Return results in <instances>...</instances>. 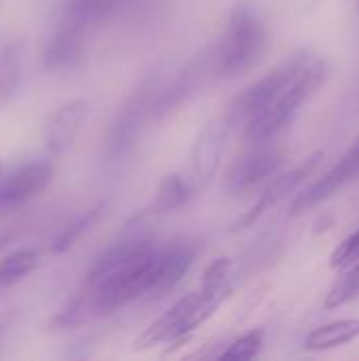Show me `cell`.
I'll list each match as a JSON object with an SVG mask.
<instances>
[{
	"mask_svg": "<svg viewBox=\"0 0 359 361\" xmlns=\"http://www.w3.org/2000/svg\"><path fill=\"white\" fill-rule=\"evenodd\" d=\"M326 76V61L320 57H311L296 74V78L286 87V91L262 114L248 123V137L252 142H267L281 129H286L300 112V108L324 87Z\"/></svg>",
	"mask_w": 359,
	"mask_h": 361,
	"instance_id": "7a4b0ae2",
	"label": "cell"
},
{
	"mask_svg": "<svg viewBox=\"0 0 359 361\" xmlns=\"http://www.w3.org/2000/svg\"><path fill=\"white\" fill-rule=\"evenodd\" d=\"M224 300L226 298L207 296L199 290L193 294H186L169 311H165L152 326H148L146 332L135 341V345L140 349H148V347L163 345V343H180L188 338L193 330L205 324Z\"/></svg>",
	"mask_w": 359,
	"mask_h": 361,
	"instance_id": "5b68a950",
	"label": "cell"
},
{
	"mask_svg": "<svg viewBox=\"0 0 359 361\" xmlns=\"http://www.w3.org/2000/svg\"><path fill=\"white\" fill-rule=\"evenodd\" d=\"M87 30H83L80 25L59 17V21L55 23L47 44H44V53H42V66L49 72H63L74 68L85 51V38H87Z\"/></svg>",
	"mask_w": 359,
	"mask_h": 361,
	"instance_id": "8fae6325",
	"label": "cell"
},
{
	"mask_svg": "<svg viewBox=\"0 0 359 361\" xmlns=\"http://www.w3.org/2000/svg\"><path fill=\"white\" fill-rule=\"evenodd\" d=\"M212 70V53H207L205 57H195L188 66H184V70L176 76V80L161 89V93H157L152 97L150 104V116L152 118H165L169 116L174 110H178L203 82L205 72Z\"/></svg>",
	"mask_w": 359,
	"mask_h": 361,
	"instance_id": "7c38bea8",
	"label": "cell"
},
{
	"mask_svg": "<svg viewBox=\"0 0 359 361\" xmlns=\"http://www.w3.org/2000/svg\"><path fill=\"white\" fill-rule=\"evenodd\" d=\"M38 252L32 247H21L15 250L0 260V290L13 288L19 281H23L36 267H38Z\"/></svg>",
	"mask_w": 359,
	"mask_h": 361,
	"instance_id": "ac0fdd59",
	"label": "cell"
},
{
	"mask_svg": "<svg viewBox=\"0 0 359 361\" xmlns=\"http://www.w3.org/2000/svg\"><path fill=\"white\" fill-rule=\"evenodd\" d=\"M322 157H324V152H315V154H311L309 159H305L298 167H294V169H290V171L277 176L275 180H271V182L264 186V190L260 192L258 201H256L248 212H243V214L235 220L233 231H243V228H250L252 224H256L258 218H260L267 209H271L273 205H277L279 201H284L290 192H294V190H296V188H298V186L317 169Z\"/></svg>",
	"mask_w": 359,
	"mask_h": 361,
	"instance_id": "9c48e42d",
	"label": "cell"
},
{
	"mask_svg": "<svg viewBox=\"0 0 359 361\" xmlns=\"http://www.w3.org/2000/svg\"><path fill=\"white\" fill-rule=\"evenodd\" d=\"M355 338H359V319H336L309 332V336L305 338V349L328 351V349L349 345Z\"/></svg>",
	"mask_w": 359,
	"mask_h": 361,
	"instance_id": "9a60e30c",
	"label": "cell"
},
{
	"mask_svg": "<svg viewBox=\"0 0 359 361\" xmlns=\"http://www.w3.org/2000/svg\"><path fill=\"white\" fill-rule=\"evenodd\" d=\"M104 209H106V203H97V205L89 207L87 212H83L80 216H76L72 222H68V224L57 233V237H55L53 243H51L53 254H63V252H68L72 245H76V241H78L85 233H89V231L99 222Z\"/></svg>",
	"mask_w": 359,
	"mask_h": 361,
	"instance_id": "d6986e66",
	"label": "cell"
},
{
	"mask_svg": "<svg viewBox=\"0 0 359 361\" xmlns=\"http://www.w3.org/2000/svg\"><path fill=\"white\" fill-rule=\"evenodd\" d=\"M2 171H4V169H2V163H0V176H2Z\"/></svg>",
	"mask_w": 359,
	"mask_h": 361,
	"instance_id": "d4e9b609",
	"label": "cell"
},
{
	"mask_svg": "<svg viewBox=\"0 0 359 361\" xmlns=\"http://www.w3.org/2000/svg\"><path fill=\"white\" fill-rule=\"evenodd\" d=\"M309 49H298L290 53L284 61H279L273 70H269L262 78L245 87L231 104L226 116L233 125L237 123H250L258 114H262L284 91L286 87L296 78V74L303 70V66L311 59Z\"/></svg>",
	"mask_w": 359,
	"mask_h": 361,
	"instance_id": "3957f363",
	"label": "cell"
},
{
	"mask_svg": "<svg viewBox=\"0 0 359 361\" xmlns=\"http://www.w3.org/2000/svg\"><path fill=\"white\" fill-rule=\"evenodd\" d=\"M343 271H345L343 277L336 281V286L326 296V302H324L326 309H339V307L359 298V260H355L353 264H349Z\"/></svg>",
	"mask_w": 359,
	"mask_h": 361,
	"instance_id": "44dd1931",
	"label": "cell"
},
{
	"mask_svg": "<svg viewBox=\"0 0 359 361\" xmlns=\"http://www.w3.org/2000/svg\"><path fill=\"white\" fill-rule=\"evenodd\" d=\"M21 63H23V42L11 40L0 49V106L8 102V97L15 93L21 76Z\"/></svg>",
	"mask_w": 359,
	"mask_h": 361,
	"instance_id": "e0dca14e",
	"label": "cell"
},
{
	"mask_svg": "<svg viewBox=\"0 0 359 361\" xmlns=\"http://www.w3.org/2000/svg\"><path fill=\"white\" fill-rule=\"evenodd\" d=\"M355 260H359V228L339 243V247L334 250V254L330 258V264L334 269H347Z\"/></svg>",
	"mask_w": 359,
	"mask_h": 361,
	"instance_id": "603a6c76",
	"label": "cell"
},
{
	"mask_svg": "<svg viewBox=\"0 0 359 361\" xmlns=\"http://www.w3.org/2000/svg\"><path fill=\"white\" fill-rule=\"evenodd\" d=\"M190 195H193V188L180 173H167L159 182V188H157V195L152 199L150 212L152 214H169V212L186 205Z\"/></svg>",
	"mask_w": 359,
	"mask_h": 361,
	"instance_id": "2e32d148",
	"label": "cell"
},
{
	"mask_svg": "<svg viewBox=\"0 0 359 361\" xmlns=\"http://www.w3.org/2000/svg\"><path fill=\"white\" fill-rule=\"evenodd\" d=\"M157 80H159L157 74L144 76L142 82L131 91V95L116 112L104 146V161L108 165H118L133 152L142 127L150 116V104L157 91Z\"/></svg>",
	"mask_w": 359,
	"mask_h": 361,
	"instance_id": "277c9868",
	"label": "cell"
},
{
	"mask_svg": "<svg viewBox=\"0 0 359 361\" xmlns=\"http://www.w3.org/2000/svg\"><path fill=\"white\" fill-rule=\"evenodd\" d=\"M231 269L233 262L231 258H216L203 273L201 279V288L199 292L207 294V296H220V298H229L233 288H231Z\"/></svg>",
	"mask_w": 359,
	"mask_h": 361,
	"instance_id": "ffe728a7",
	"label": "cell"
},
{
	"mask_svg": "<svg viewBox=\"0 0 359 361\" xmlns=\"http://www.w3.org/2000/svg\"><path fill=\"white\" fill-rule=\"evenodd\" d=\"M135 0H66L61 17L91 32L99 23L116 17Z\"/></svg>",
	"mask_w": 359,
	"mask_h": 361,
	"instance_id": "5bb4252c",
	"label": "cell"
},
{
	"mask_svg": "<svg viewBox=\"0 0 359 361\" xmlns=\"http://www.w3.org/2000/svg\"><path fill=\"white\" fill-rule=\"evenodd\" d=\"M89 114V104L85 99H72L63 106H59L44 123L42 140L47 150L57 157L63 154L76 140L85 118Z\"/></svg>",
	"mask_w": 359,
	"mask_h": 361,
	"instance_id": "4fadbf2b",
	"label": "cell"
},
{
	"mask_svg": "<svg viewBox=\"0 0 359 361\" xmlns=\"http://www.w3.org/2000/svg\"><path fill=\"white\" fill-rule=\"evenodd\" d=\"M264 347V330H252L239 338H235L226 351L220 353L222 360H235V361H248L254 360L260 355Z\"/></svg>",
	"mask_w": 359,
	"mask_h": 361,
	"instance_id": "7402d4cb",
	"label": "cell"
},
{
	"mask_svg": "<svg viewBox=\"0 0 359 361\" xmlns=\"http://www.w3.org/2000/svg\"><path fill=\"white\" fill-rule=\"evenodd\" d=\"M358 4H359V0H358Z\"/></svg>",
	"mask_w": 359,
	"mask_h": 361,
	"instance_id": "484cf974",
	"label": "cell"
},
{
	"mask_svg": "<svg viewBox=\"0 0 359 361\" xmlns=\"http://www.w3.org/2000/svg\"><path fill=\"white\" fill-rule=\"evenodd\" d=\"M269 49V27L252 2H237L226 27L212 51V70L222 76H239L252 70Z\"/></svg>",
	"mask_w": 359,
	"mask_h": 361,
	"instance_id": "6da1fadb",
	"label": "cell"
},
{
	"mask_svg": "<svg viewBox=\"0 0 359 361\" xmlns=\"http://www.w3.org/2000/svg\"><path fill=\"white\" fill-rule=\"evenodd\" d=\"M231 129H233V123L224 114L220 118L209 121L197 135L193 150H190V165H193V178L199 188L209 184V180L218 171Z\"/></svg>",
	"mask_w": 359,
	"mask_h": 361,
	"instance_id": "30bf717a",
	"label": "cell"
},
{
	"mask_svg": "<svg viewBox=\"0 0 359 361\" xmlns=\"http://www.w3.org/2000/svg\"><path fill=\"white\" fill-rule=\"evenodd\" d=\"M359 176V135L353 142V146L349 148V152H345V157L330 169L326 171L315 184H311L305 192H300L290 209V216L296 218L300 214H305L307 209H313L322 203H326L328 199H332L343 186H347L349 182H353Z\"/></svg>",
	"mask_w": 359,
	"mask_h": 361,
	"instance_id": "ba28073f",
	"label": "cell"
},
{
	"mask_svg": "<svg viewBox=\"0 0 359 361\" xmlns=\"http://www.w3.org/2000/svg\"><path fill=\"white\" fill-rule=\"evenodd\" d=\"M15 237H17L15 231H2V233H0V252H2L8 243H13Z\"/></svg>",
	"mask_w": 359,
	"mask_h": 361,
	"instance_id": "cb8c5ba5",
	"label": "cell"
},
{
	"mask_svg": "<svg viewBox=\"0 0 359 361\" xmlns=\"http://www.w3.org/2000/svg\"><path fill=\"white\" fill-rule=\"evenodd\" d=\"M286 161V154L279 148L273 146H262L256 148L243 157H239L226 171L224 178V188L229 195H243L271 176H275Z\"/></svg>",
	"mask_w": 359,
	"mask_h": 361,
	"instance_id": "52a82bcc",
	"label": "cell"
},
{
	"mask_svg": "<svg viewBox=\"0 0 359 361\" xmlns=\"http://www.w3.org/2000/svg\"><path fill=\"white\" fill-rule=\"evenodd\" d=\"M53 163L47 159L28 161L11 171H2L0 176V212L15 209L36 195H40L51 178H53Z\"/></svg>",
	"mask_w": 359,
	"mask_h": 361,
	"instance_id": "8992f818",
	"label": "cell"
}]
</instances>
